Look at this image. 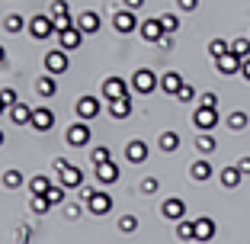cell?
<instances>
[{
	"label": "cell",
	"instance_id": "obj_2",
	"mask_svg": "<svg viewBox=\"0 0 250 244\" xmlns=\"http://www.w3.org/2000/svg\"><path fill=\"white\" fill-rule=\"evenodd\" d=\"M132 87H135V93L147 96V93H154V90L161 87V81H157L154 71H147V67H138V71H135V77H132Z\"/></svg>",
	"mask_w": 250,
	"mask_h": 244
},
{
	"label": "cell",
	"instance_id": "obj_28",
	"mask_svg": "<svg viewBox=\"0 0 250 244\" xmlns=\"http://www.w3.org/2000/svg\"><path fill=\"white\" fill-rule=\"evenodd\" d=\"M231 55H237V58H250V39L247 36H237V39H231Z\"/></svg>",
	"mask_w": 250,
	"mask_h": 244
},
{
	"label": "cell",
	"instance_id": "obj_17",
	"mask_svg": "<svg viewBox=\"0 0 250 244\" xmlns=\"http://www.w3.org/2000/svg\"><path fill=\"white\" fill-rule=\"evenodd\" d=\"M215 231H218V225H215L212 219H208V215H199V219H196V241H199V244L212 241Z\"/></svg>",
	"mask_w": 250,
	"mask_h": 244
},
{
	"label": "cell",
	"instance_id": "obj_1",
	"mask_svg": "<svg viewBox=\"0 0 250 244\" xmlns=\"http://www.w3.org/2000/svg\"><path fill=\"white\" fill-rule=\"evenodd\" d=\"M192 126L199 129V132H212L215 126H218V106H196V112H192Z\"/></svg>",
	"mask_w": 250,
	"mask_h": 244
},
{
	"label": "cell",
	"instance_id": "obj_37",
	"mask_svg": "<svg viewBox=\"0 0 250 244\" xmlns=\"http://www.w3.org/2000/svg\"><path fill=\"white\" fill-rule=\"evenodd\" d=\"M106 161H112V151L109 148H103V145H100V148L90 151V164H93V167H96V164H106Z\"/></svg>",
	"mask_w": 250,
	"mask_h": 244
},
{
	"label": "cell",
	"instance_id": "obj_18",
	"mask_svg": "<svg viewBox=\"0 0 250 244\" xmlns=\"http://www.w3.org/2000/svg\"><path fill=\"white\" fill-rule=\"evenodd\" d=\"M58 42H61L64 52H74V48H81V45H83V32L77 29V26H71V29L58 32Z\"/></svg>",
	"mask_w": 250,
	"mask_h": 244
},
{
	"label": "cell",
	"instance_id": "obj_20",
	"mask_svg": "<svg viewBox=\"0 0 250 244\" xmlns=\"http://www.w3.org/2000/svg\"><path fill=\"white\" fill-rule=\"evenodd\" d=\"M241 167H237V164H228V167L221 170L218 174V180H221V186H225V190H237V186H241Z\"/></svg>",
	"mask_w": 250,
	"mask_h": 244
},
{
	"label": "cell",
	"instance_id": "obj_42",
	"mask_svg": "<svg viewBox=\"0 0 250 244\" xmlns=\"http://www.w3.org/2000/svg\"><path fill=\"white\" fill-rule=\"evenodd\" d=\"M0 96H3V103H7V110H10V106H16V103H20V93H16L13 87H7V90H0Z\"/></svg>",
	"mask_w": 250,
	"mask_h": 244
},
{
	"label": "cell",
	"instance_id": "obj_19",
	"mask_svg": "<svg viewBox=\"0 0 250 244\" xmlns=\"http://www.w3.org/2000/svg\"><path fill=\"white\" fill-rule=\"evenodd\" d=\"M74 26H77V29H81L83 36H93V32L100 29V16H96L93 10H83V13L77 16V20H74Z\"/></svg>",
	"mask_w": 250,
	"mask_h": 244
},
{
	"label": "cell",
	"instance_id": "obj_11",
	"mask_svg": "<svg viewBox=\"0 0 250 244\" xmlns=\"http://www.w3.org/2000/svg\"><path fill=\"white\" fill-rule=\"evenodd\" d=\"M58 174H61V186H67V190H77V186H83V170L77 167V164L67 161L64 167L58 170Z\"/></svg>",
	"mask_w": 250,
	"mask_h": 244
},
{
	"label": "cell",
	"instance_id": "obj_14",
	"mask_svg": "<svg viewBox=\"0 0 250 244\" xmlns=\"http://www.w3.org/2000/svg\"><path fill=\"white\" fill-rule=\"evenodd\" d=\"M122 177V170H119V164L116 161H106V164H96V180L103 186H112L116 180Z\"/></svg>",
	"mask_w": 250,
	"mask_h": 244
},
{
	"label": "cell",
	"instance_id": "obj_22",
	"mask_svg": "<svg viewBox=\"0 0 250 244\" xmlns=\"http://www.w3.org/2000/svg\"><path fill=\"white\" fill-rule=\"evenodd\" d=\"M183 84H186V81H183V77L177 74V71H167V74L161 77V90H164V93H170V96H177Z\"/></svg>",
	"mask_w": 250,
	"mask_h": 244
},
{
	"label": "cell",
	"instance_id": "obj_32",
	"mask_svg": "<svg viewBox=\"0 0 250 244\" xmlns=\"http://www.w3.org/2000/svg\"><path fill=\"white\" fill-rule=\"evenodd\" d=\"M22 26H29V22L22 20V16H20V13H10V16H7V20H3V29H7V32H10V36H16V32H22Z\"/></svg>",
	"mask_w": 250,
	"mask_h": 244
},
{
	"label": "cell",
	"instance_id": "obj_41",
	"mask_svg": "<svg viewBox=\"0 0 250 244\" xmlns=\"http://www.w3.org/2000/svg\"><path fill=\"white\" fill-rule=\"evenodd\" d=\"M177 100H180V103H192V100H196V87L183 84V87H180V93H177Z\"/></svg>",
	"mask_w": 250,
	"mask_h": 244
},
{
	"label": "cell",
	"instance_id": "obj_33",
	"mask_svg": "<svg viewBox=\"0 0 250 244\" xmlns=\"http://www.w3.org/2000/svg\"><path fill=\"white\" fill-rule=\"evenodd\" d=\"M29 209L36 215H45L48 209H52V202H48V196H42V193H32V202H29Z\"/></svg>",
	"mask_w": 250,
	"mask_h": 244
},
{
	"label": "cell",
	"instance_id": "obj_5",
	"mask_svg": "<svg viewBox=\"0 0 250 244\" xmlns=\"http://www.w3.org/2000/svg\"><path fill=\"white\" fill-rule=\"evenodd\" d=\"M29 32H32V39H52V36H58V32H55V22H52V16H48V13L32 16V20H29Z\"/></svg>",
	"mask_w": 250,
	"mask_h": 244
},
{
	"label": "cell",
	"instance_id": "obj_8",
	"mask_svg": "<svg viewBox=\"0 0 250 244\" xmlns=\"http://www.w3.org/2000/svg\"><path fill=\"white\" fill-rule=\"evenodd\" d=\"M112 26H116V32H119V36H128V32H135V29H138L141 22L135 20V10H128V7H125V10H119V13L112 16Z\"/></svg>",
	"mask_w": 250,
	"mask_h": 244
},
{
	"label": "cell",
	"instance_id": "obj_24",
	"mask_svg": "<svg viewBox=\"0 0 250 244\" xmlns=\"http://www.w3.org/2000/svg\"><path fill=\"white\" fill-rule=\"evenodd\" d=\"M189 177L196 180V183H206V180H212V164H208V161L189 164Z\"/></svg>",
	"mask_w": 250,
	"mask_h": 244
},
{
	"label": "cell",
	"instance_id": "obj_26",
	"mask_svg": "<svg viewBox=\"0 0 250 244\" xmlns=\"http://www.w3.org/2000/svg\"><path fill=\"white\" fill-rule=\"evenodd\" d=\"M177 238L180 241H196V219H180L177 222Z\"/></svg>",
	"mask_w": 250,
	"mask_h": 244
},
{
	"label": "cell",
	"instance_id": "obj_52",
	"mask_svg": "<svg viewBox=\"0 0 250 244\" xmlns=\"http://www.w3.org/2000/svg\"><path fill=\"white\" fill-rule=\"evenodd\" d=\"M3 138H7V135H3V132H0V145H3Z\"/></svg>",
	"mask_w": 250,
	"mask_h": 244
},
{
	"label": "cell",
	"instance_id": "obj_3",
	"mask_svg": "<svg viewBox=\"0 0 250 244\" xmlns=\"http://www.w3.org/2000/svg\"><path fill=\"white\" fill-rule=\"evenodd\" d=\"M90 138H93V135H90V126H87V122H81V119H77V122L64 132V141L71 145V148H87Z\"/></svg>",
	"mask_w": 250,
	"mask_h": 244
},
{
	"label": "cell",
	"instance_id": "obj_29",
	"mask_svg": "<svg viewBox=\"0 0 250 244\" xmlns=\"http://www.w3.org/2000/svg\"><path fill=\"white\" fill-rule=\"evenodd\" d=\"M196 148L202 151V155H212V151L218 148V141L212 138V132H199V135H196Z\"/></svg>",
	"mask_w": 250,
	"mask_h": 244
},
{
	"label": "cell",
	"instance_id": "obj_36",
	"mask_svg": "<svg viewBox=\"0 0 250 244\" xmlns=\"http://www.w3.org/2000/svg\"><path fill=\"white\" fill-rule=\"evenodd\" d=\"M29 190H32V193H42V196H45V193L52 190V180H48V177H42V174H36V177L29 180Z\"/></svg>",
	"mask_w": 250,
	"mask_h": 244
},
{
	"label": "cell",
	"instance_id": "obj_31",
	"mask_svg": "<svg viewBox=\"0 0 250 244\" xmlns=\"http://www.w3.org/2000/svg\"><path fill=\"white\" fill-rule=\"evenodd\" d=\"M231 52V42H225V39H212L208 42V55H212V61H218L221 55H228Z\"/></svg>",
	"mask_w": 250,
	"mask_h": 244
},
{
	"label": "cell",
	"instance_id": "obj_48",
	"mask_svg": "<svg viewBox=\"0 0 250 244\" xmlns=\"http://www.w3.org/2000/svg\"><path fill=\"white\" fill-rule=\"evenodd\" d=\"M237 167H241V174H250V157H241V161H237Z\"/></svg>",
	"mask_w": 250,
	"mask_h": 244
},
{
	"label": "cell",
	"instance_id": "obj_23",
	"mask_svg": "<svg viewBox=\"0 0 250 244\" xmlns=\"http://www.w3.org/2000/svg\"><path fill=\"white\" fill-rule=\"evenodd\" d=\"M109 116L112 119H128L132 116V100L122 96V100H109Z\"/></svg>",
	"mask_w": 250,
	"mask_h": 244
},
{
	"label": "cell",
	"instance_id": "obj_27",
	"mask_svg": "<svg viewBox=\"0 0 250 244\" xmlns=\"http://www.w3.org/2000/svg\"><path fill=\"white\" fill-rule=\"evenodd\" d=\"M55 90H58V87H55V77H52V74H42V77L36 81V93L45 96V100H48V96H55Z\"/></svg>",
	"mask_w": 250,
	"mask_h": 244
},
{
	"label": "cell",
	"instance_id": "obj_7",
	"mask_svg": "<svg viewBox=\"0 0 250 244\" xmlns=\"http://www.w3.org/2000/svg\"><path fill=\"white\" fill-rule=\"evenodd\" d=\"M112 209V196L106 190H93L90 193V200H87V212L90 215H106Z\"/></svg>",
	"mask_w": 250,
	"mask_h": 244
},
{
	"label": "cell",
	"instance_id": "obj_9",
	"mask_svg": "<svg viewBox=\"0 0 250 244\" xmlns=\"http://www.w3.org/2000/svg\"><path fill=\"white\" fill-rule=\"evenodd\" d=\"M74 112H77L81 122H90V119L100 116V100H96V96H81L77 106H74Z\"/></svg>",
	"mask_w": 250,
	"mask_h": 244
},
{
	"label": "cell",
	"instance_id": "obj_51",
	"mask_svg": "<svg viewBox=\"0 0 250 244\" xmlns=\"http://www.w3.org/2000/svg\"><path fill=\"white\" fill-rule=\"evenodd\" d=\"M3 58H7V52H3V45H0V61H3Z\"/></svg>",
	"mask_w": 250,
	"mask_h": 244
},
{
	"label": "cell",
	"instance_id": "obj_34",
	"mask_svg": "<svg viewBox=\"0 0 250 244\" xmlns=\"http://www.w3.org/2000/svg\"><path fill=\"white\" fill-rule=\"evenodd\" d=\"M247 122H250V119H247V112H231V116H228V129H231V132H244V129H247Z\"/></svg>",
	"mask_w": 250,
	"mask_h": 244
},
{
	"label": "cell",
	"instance_id": "obj_50",
	"mask_svg": "<svg viewBox=\"0 0 250 244\" xmlns=\"http://www.w3.org/2000/svg\"><path fill=\"white\" fill-rule=\"evenodd\" d=\"M3 112H7V103H3V96H0V116H3Z\"/></svg>",
	"mask_w": 250,
	"mask_h": 244
},
{
	"label": "cell",
	"instance_id": "obj_38",
	"mask_svg": "<svg viewBox=\"0 0 250 244\" xmlns=\"http://www.w3.org/2000/svg\"><path fill=\"white\" fill-rule=\"evenodd\" d=\"M45 196H48V202H52V206H61V202H64V196H67V186H52V190L45 193Z\"/></svg>",
	"mask_w": 250,
	"mask_h": 244
},
{
	"label": "cell",
	"instance_id": "obj_40",
	"mask_svg": "<svg viewBox=\"0 0 250 244\" xmlns=\"http://www.w3.org/2000/svg\"><path fill=\"white\" fill-rule=\"evenodd\" d=\"M161 26H164V32H167V36H173V32L180 29V20H177L173 13H164V16H161Z\"/></svg>",
	"mask_w": 250,
	"mask_h": 244
},
{
	"label": "cell",
	"instance_id": "obj_30",
	"mask_svg": "<svg viewBox=\"0 0 250 244\" xmlns=\"http://www.w3.org/2000/svg\"><path fill=\"white\" fill-rule=\"evenodd\" d=\"M157 145H161V151H177L180 148V135L177 132H161V138H157Z\"/></svg>",
	"mask_w": 250,
	"mask_h": 244
},
{
	"label": "cell",
	"instance_id": "obj_16",
	"mask_svg": "<svg viewBox=\"0 0 250 244\" xmlns=\"http://www.w3.org/2000/svg\"><path fill=\"white\" fill-rule=\"evenodd\" d=\"M138 32H141V39H145V42H161V39L167 36V32H164V26H161V20H145L138 26Z\"/></svg>",
	"mask_w": 250,
	"mask_h": 244
},
{
	"label": "cell",
	"instance_id": "obj_44",
	"mask_svg": "<svg viewBox=\"0 0 250 244\" xmlns=\"http://www.w3.org/2000/svg\"><path fill=\"white\" fill-rule=\"evenodd\" d=\"M157 186H161V183H157L154 177H145V180H141V193H157Z\"/></svg>",
	"mask_w": 250,
	"mask_h": 244
},
{
	"label": "cell",
	"instance_id": "obj_46",
	"mask_svg": "<svg viewBox=\"0 0 250 244\" xmlns=\"http://www.w3.org/2000/svg\"><path fill=\"white\" fill-rule=\"evenodd\" d=\"M241 77H244V81H250V58H244V65H241Z\"/></svg>",
	"mask_w": 250,
	"mask_h": 244
},
{
	"label": "cell",
	"instance_id": "obj_6",
	"mask_svg": "<svg viewBox=\"0 0 250 244\" xmlns=\"http://www.w3.org/2000/svg\"><path fill=\"white\" fill-rule=\"evenodd\" d=\"M48 16H52V22H55V32H64V29H71V26H74V20H71V13H67L64 0H55L52 10H48Z\"/></svg>",
	"mask_w": 250,
	"mask_h": 244
},
{
	"label": "cell",
	"instance_id": "obj_49",
	"mask_svg": "<svg viewBox=\"0 0 250 244\" xmlns=\"http://www.w3.org/2000/svg\"><path fill=\"white\" fill-rule=\"evenodd\" d=\"M125 7H128V10H141V7H145V0H125Z\"/></svg>",
	"mask_w": 250,
	"mask_h": 244
},
{
	"label": "cell",
	"instance_id": "obj_12",
	"mask_svg": "<svg viewBox=\"0 0 250 244\" xmlns=\"http://www.w3.org/2000/svg\"><path fill=\"white\" fill-rule=\"evenodd\" d=\"M161 215L167 219V222H180V219H186V202L177 200V196H170V200H164Z\"/></svg>",
	"mask_w": 250,
	"mask_h": 244
},
{
	"label": "cell",
	"instance_id": "obj_35",
	"mask_svg": "<svg viewBox=\"0 0 250 244\" xmlns=\"http://www.w3.org/2000/svg\"><path fill=\"white\" fill-rule=\"evenodd\" d=\"M3 186H7V190H16V186H22V174H20L16 167L3 170Z\"/></svg>",
	"mask_w": 250,
	"mask_h": 244
},
{
	"label": "cell",
	"instance_id": "obj_13",
	"mask_svg": "<svg viewBox=\"0 0 250 244\" xmlns=\"http://www.w3.org/2000/svg\"><path fill=\"white\" fill-rule=\"evenodd\" d=\"M36 132H48V129L55 126V112L48 110V106H39V110H32V122H29Z\"/></svg>",
	"mask_w": 250,
	"mask_h": 244
},
{
	"label": "cell",
	"instance_id": "obj_43",
	"mask_svg": "<svg viewBox=\"0 0 250 244\" xmlns=\"http://www.w3.org/2000/svg\"><path fill=\"white\" fill-rule=\"evenodd\" d=\"M199 103H202V106H218V93H215V90H208V93L199 96Z\"/></svg>",
	"mask_w": 250,
	"mask_h": 244
},
{
	"label": "cell",
	"instance_id": "obj_4",
	"mask_svg": "<svg viewBox=\"0 0 250 244\" xmlns=\"http://www.w3.org/2000/svg\"><path fill=\"white\" fill-rule=\"evenodd\" d=\"M67 67H71V61H67V52H64V48H52V52L45 55V74L58 77V74H64Z\"/></svg>",
	"mask_w": 250,
	"mask_h": 244
},
{
	"label": "cell",
	"instance_id": "obj_10",
	"mask_svg": "<svg viewBox=\"0 0 250 244\" xmlns=\"http://www.w3.org/2000/svg\"><path fill=\"white\" fill-rule=\"evenodd\" d=\"M122 96H128V84L116 74L106 77L103 81V100H122Z\"/></svg>",
	"mask_w": 250,
	"mask_h": 244
},
{
	"label": "cell",
	"instance_id": "obj_47",
	"mask_svg": "<svg viewBox=\"0 0 250 244\" xmlns=\"http://www.w3.org/2000/svg\"><path fill=\"white\" fill-rule=\"evenodd\" d=\"M90 193H93L90 186H81V193H77V200H81V202H87V200H90Z\"/></svg>",
	"mask_w": 250,
	"mask_h": 244
},
{
	"label": "cell",
	"instance_id": "obj_21",
	"mask_svg": "<svg viewBox=\"0 0 250 244\" xmlns=\"http://www.w3.org/2000/svg\"><path fill=\"white\" fill-rule=\"evenodd\" d=\"M125 157H128L132 164H145V161H147V145H145L141 138L128 141V145H125Z\"/></svg>",
	"mask_w": 250,
	"mask_h": 244
},
{
	"label": "cell",
	"instance_id": "obj_45",
	"mask_svg": "<svg viewBox=\"0 0 250 244\" xmlns=\"http://www.w3.org/2000/svg\"><path fill=\"white\" fill-rule=\"evenodd\" d=\"M177 7L186 10V13H192V10H199V0H177Z\"/></svg>",
	"mask_w": 250,
	"mask_h": 244
},
{
	"label": "cell",
	"instance_id": "obj_39",
	"mask_svg": "<svg viewBox=\"0 0 250 244\" xmlns=\"http://www.w3.org/2000/svg\"><path fill=\"white\" fill-rule=\"evenodd\" d=\"M119 231H122V235L138 231V219H135V215H122V219H119Z\"/></svg>",
	"mask_w": 250,
	"mask_h": 244
},
{
	"label": "cell",
	"instance_id": "obj_25",
	"mask_svg": "<svg viewBox=\"0 0 250 244\" xmlns=\"http://www.w3.org/2000/svg\"><path fill=\"white\" fill-rule=\"evenodd\" d=\"M7 112H10V119H13L16 126H29V122H32V110H29L26 103H16V106H10Z\"/></svg>",
	"mask_w": 250,
	"mask_h": 244
},
{
	"label": "cell",
	"instance_id": "obj_15",
	"mask_svg": "<svg viewBox=\"0 0 250 244\" xmlns=\"http://www.w3.org/2000/svg\"><path fill=\"white\" fill-rule=\"evenodd\" d=\"M241 65L244 61L237 58V55H221L218 61H215V67H218V74H225V77H234V74H241Z\"/></svg>",
	"mask_w": 250,
	"mask_h": 244
}]
</instances>
